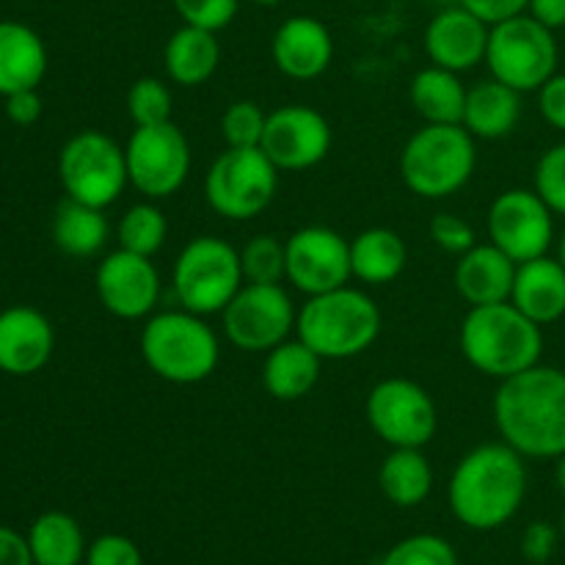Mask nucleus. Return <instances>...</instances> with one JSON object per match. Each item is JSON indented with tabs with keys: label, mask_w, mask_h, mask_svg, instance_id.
<instances>
[{
	"label": "nucleus",
	"mask_w": 565,
	"mask_h": 565,
	"mask_svg": "<svg viewBox=\"0 0 565 565\" xmlns=\"http://www.w3.org/2000/svg\"><path fill=\"white\" fill-rule=\"evenodd\" d=\"M491 408L502 441L524 458L565 452V370L535 364L500 381Z\"/></svg>",
	"instance_id": "f257e3e1"
},
{
	"label": "nucleus",
	"mask_w": 565,
	"mask_h": 565,
	"mask_svg": "<svg viewBox=\"0 0 565 565\" xmlns=\"http://www.w3.org/2000/svg\"><path fill=\"white\" fill-rule=\"evenodd\" d=\"M527 497V463L505 441H489L458 461L452 469L447 500L463 527L497 530L511 522Z\"/></svg>",
	"instance_id": "f03ea898"
},
{
	"label": "nucleus",
	"mask_w": 565,
	"mask_h": 565,
	"mask_svg": "<svg viewBox=\"0 0 565 565\" xmlns=\"http://www.w3.org/2000/svg\"><path fill=\"white\" fill-rule=\"evenodd\" d=\"M544 326L530 320L516 303L469 307L461 323V353L478 373L505 381L541 364Z\"/></svg>",
	"instance_id": "7ed1b4c3"
},
{
	"label": "nucleus",
	"mask_w": 565,
	"mask_h": 565,
	"mask_svg": "<svg viewBox=\"0 0 565 565\" xmlns=\"http://www.w3.org/2000/svg\"><path fill=\"white\" fill-rule=\"evenodd\" d=\"M381 309L367 292L345 285L337 290L309 296L298 309L296 334L320 359L342 362L362 356L375 345L381 334Z\"/></svg>",
	"instance_id": "20e7f679"
},
{
	"label": "nucleus",
	"mask_w": 565,
	"mask_h": 565,
	"mask_svg": "<svg viewBox=\"0 0 565 565\" xmlns=\"http://www.w3.org/2000/svg\"><path fill=\"white\" fill-rule=\"evenodd\" d=\"M141 359L158 379L177 386L202 384L218 370V334L188 309L149 315L141 329Z\"/></svg>",
	"instance_id": "39448f33"
},
{
	"label": "nucleus",
	"mask_w": 565,
	"mask_h": 565,
	"mask_svg": "<svg viewBox=\"0 0 565 565\" xmlns=\"http://www.w3.org/2000/svg\"><path fill=\"white\" fill-rule=\"evenodd\" d=\"M478 147L463 125H423L401 152V177L419 199H447L475 174Z\"/></svg>",
	"instance_id": "423d86ee"
},
{
	"label": "nucleus",
	"mask_w": 565,
	"mask_h": 565,
	"mask_svg": "<svg viewBox=\"0 0 565 565\" xmlns=\"http://www.w3.org/2000/svg\"><path fill=\"white\" fill-rule=\"evenodd\" d=\"M243 285L241 252L215 235L193 237L174 263L177 301L202 318L224 312Z\"/></svg>",
	"instance_id": "0eeeda50"
},
{
	"label": "nucleus",
	"mask_w": 565,
	"mask_h": 565,
	"mask_svg": "<svg viewBox=\"0 0 565 565\" xmlns=\"http://www.w3.org/2000/svg\"><path fill=\"white\" fill-rule=\"evenodd\" d=\"M281 171L263 147H226L204 174V199L226 221H252L270 207Z\"/></svg>",
	"instance_id": "6e6552de"
},
{
	"label": "nucleus",
	"mask_w": 565,
	"mask_h": 565,
	"mask_svg": "<svg viewBox=\"0 0 565 565\" xmlns=\"http://www.w3.org/2000/svg\"><path fill=\"white\" fill-rule=\"evenodd\" d=\"M557 58L561 50H557L555 31L541 25L527 11L491 25L486 64L491 77L516 88L519 94L539 92L557 72Z\"/></svg>",
	"instance_id": "1a4fd4ad"
},
{
	"label": "nucleus",
	"mask_w": 565,
	"mask_h": 565,
	"mask_svg": "<svg viewBox=\"0 0 565 565\" xmlns=\"http://www.w3.org/2000/svg\"><path fill=\"white\" fill-rule=\"evenodd\" d=\"M58 177L66 199L99 210L110 207L130 185L125 147L99 130L77 132L61 149Z\"/></svg>",
	"instance_id": "9d476101"
},
{
	"label": "nucleus",
	"mask_w": 565,
	"mask_h": 565,
	"mask_svg": "<svg viewBox=\"0 0 565 565\" xmlns=\"http://www.w3.org/2000/svg\"><path fill=\"white\" fill-rule=\"evenodd\" d=\"M125 154L130 185L149 202L174 196L191 174V143L174 121L136 127Z\"/></svg>",
	"instance_id": "9b49d317"
},
{
	"label": "nucleus",
	"mask_w": 565,
	"mask_h": 565,
	"mask_svg": "<svg viewBox=\"0 0 565 565\" xmlns=\"http://www.w3.org/2000/svg\"><path fill=\"white\" fill-rule=\"evenodd\" d=\"M364 414L384 445L425 447L439 430V408L412 379H384L370 390Z\"/></svg>",
	"instance_id": "f8f14e48"
},
{
	"label": "nucleus",
	"mask_w": 565,
	"mask_h": 565,
	"mask_svg": "<svg viewBox=\"0 0 565 565\" xmlns=\"http://www.w3.org/2000/svg\"><path fill=\"white\" fill-rule=\"evenodd\" d=\"M296 307L281 285H243L221 312L226 340L246 353H268L296 331Z\"/></svg>",
	"instance_id": "ddd939ff"
},
{
	"label": "nucleus",
	"mask_w": 565,
	"mask_h": 565,
	"mask_svg": "<svg viewBox=\"0 0 565 565\" xmlns=\"http://www.w3.org/2000/svg\"><path fill=\"white\" fill-rule=\"evenodd\" d=\"M489 237L516 265L544 257L555 241V213L535 188H511L491 202Z\"/></svg>",
	"instance_id": "4468645a"
},
{
	"label": "nucleus",
	"mask_w": 565,
	"mask_h": 565,
	"mask_svg": "<svg viewBox=\"0 0 565 565\" xmlns=\"http://www.w3.org/2000/svg\"><path fill=\"white\" fill-rule=\"evenodd\" d=\"M287 281L303 296L337 290L351 281V243L329 226H301L285 241Z\"/></svg>",
	"instance_id": "2eb2a0df"
},
{
	"label": "nucleus",
	"mask_w": 565,
	"mask_h": 565,
	"mask_svg": "<svg viewBox=\"0 0 565 565\" xmlns=\"http://www.w3.org/2000/svg\"><path fill=\"white\" fill-rule=\"evenodd\" d=\"M331 138V125L320 110L292 103L268 114L259 147L279 171H307L329 158Z\"/></svg>",
	"instance_id": "dca6fc26"
},
{
	"label": "nucleus",
	"mask_w": 565,
	"mask_h": 565,
	"mask_svg": "<svg viewBox=\"0 0 565 565\" xmlns=\"http://www.w3.org/2000/svg\"><path fill=\"white\" fill-rule=\"evenodd\" d=\"M97 298L119 320H147L160 298V274L152 257L116 248L99 263L94 276Z\"/></svg>",
	"instance_id": "f3484780"
},
{
	"label": "nucleus",
	"mask_w": 565,
	"mask_h": 565,
	"mask_svg": "<svg viewBox=\"0 0 565 565\" xmlns=\"http://www.w3.org/2000/svg\"><path fill=\"white\" fill-rule=\"evenodd\" d=\"M491 25L461 3L439 11L425 28V53L430 64L450 72H469L486 61Z\"/></svg>",
	"instance_id": "a211bd4d"
},
{
	"label": "nucleus",
	"mask_w": 565,
	"mask_h": 565,
	"mask_svg": "<svg viewBox=\"0 0 565 565\" xmlns=\"http://www.w3.org/2000/svg\"><path fill=\"white\" fill-rule=\"evenodd\" d=\"M270 58L276 70L292 81H315L323 75L334 58L331 31L315 17H290L281 22L270 42Z\"/></svg>",
	"instance_id": "6ab92c4d"
},
{
	"label": "nucleus",
	"mask_w": 565,
	"mask_h": 565,
	"mask_svg": "<svg viewBox=\"0 0 565 565\" xmlns=\"http://www.w3.org/2000/svg\"><path fill=\"white\" fill-rule=\"evenodd\" d=\"M55 334L39 309L11 307L0 312V370L9 375H33L50 362Z\"/></svg>",
	"instance_id": "aec40b11"
},
{
	"label": "nucleus",
	"mask_w": 565,
	"mask_h": 565,
	"mask_svg": "<svg viewBox=\"0 0 565 565\" xmlns=\"http://www.w3.org/2000/svg\"><path fill=\"white\" fill-rule=\"evenodd\" d=\"M516 268L519 265L505 252H500L494 243H486V246H472L458 257L452 281H456L458 296L469 307L502 303L511 301Z\"/></svg>",
	"instance_id": "412c9836"
},
{
	"label": "nucleus",
	"mask_w": 565,
	"mask_h": 565,
	"mask_svg": "<svg viewBox=\"0 0 565 565\" xmlns=\"http://www.w3.org/2000/svg\"><path fill=\"white\" fill-rule=\"evenodd\" d=\"M511 303L539 326L565 318V265L557 257H535L516 268Z\"/></svg>",
	"instance_id": "4be33fe9"
},
{
	"label": "nucleus",
	"mask_w": 565,
	"mask_h": 565,
	"mask_svg": "<svg viewBox=\"0 0 565 565\" xmlns=\"http://www.w3.org/2000/svg\"><path fill=\"white\" fill-rule=\"evenodd\" d=\"M47 72V50L42 36L22 22H0V94L36 88Z\"/></svg>",
	"instance_id": "5701e85b"
},
{
	"label": "nucleus",
	"mask_w": 565,
	"mask_h": 565,
	"mask_svg": "<svg viewBox=\"0 0 565 565\" xmlns=\"http://www.w3.org/2000/svg\"><path fill=\"white\" fill-rule=\"evenodd\" d=\"M522 119V94L497 77L475 83L467 92L461 125L483 141H497L516 130Z\"/></svg>",
	"instance_id": "b1692460"
},
{
	"label": "nucleus",
	"mask_w": 565,
	"mask_h": 565,
	"mask_svg": "<svg viewBox=\"0 0 565 565\" xmlns=\"http://www.w3.org/2000/svg\"><path fill=\"white\" fill-rule=\"evenodd\" d=\"M320 364L323 359L296 337L276 345L274 351L265 353L263 364V384L274 401L296 403L307 397L320 381Z\"/></svg>",
	"instance_id": "393cba45"
},
{
	"label": "nucleus",
	"mask_w": 565,
	"mask_h": 565,
	"mask_svg": "<svg viewBox=\"0 0 565 565\" xmlns=\"http://www.w3.org/2000/svg\"><path fill=\"white\" fill-rule=\"evenodd\" d=\"M221 64L218 33L196 25H182L169 36L163 47V66L169 81L193 88L207 83Z\"/></svg>",
	"instance_id": "a878e982"
},
{
	"label": "nucleus",
	"mask_w": 565,
	"mask_h": 565,
	"mask_svg": "<svg viewBox=\"0 0 565 565\" xmlns=\"http://www.w3.org/2000/svg\"><path fill=\"white\" fill-rule=\"evenodd\" d=\"M467 92L458 72L430 64L412 77L408 99L425 125H461L467 108Z\"/></svg>",
	"instance_id": "bb28decb"
},
{
	"label": "nucleus",
	"mask_w": 565,
	"mask_h": 565,
	"mask_svg": "<svg viewBox=\"0 0 565 565\" xmlns=\"http://www.w3.org/2000/svg\"><path fill=\"white\" fill-rule=\"evenodd\" d=\"M408 248L395 230L373 226L359 232L351 241V270L353 279L364 285H390L406 270Z\"/></svg>",
	"instance_id": "cd10ccee"
},
{
	"label": "nucleus",
	"mask_w": 565,
	"mask_h": 565,
	"mask_svg": "<svg viewBox=\"0 0 565 565\" xmlns=\"http://www.w3.org/2000/svg\"><path fill=\"white\" fill-rule=\"evenodd\" d=\"M379 486L397 508H417L434 491V467L423 447H392L379 469Z\"/></svg>",
	"instance_id": "c85d7f7f"
},
{
	"label": "nucleus",
	"mask_w": 565,
	"mask_h": 565,
	"mask_svg": "<svg viewBox=\"0 0 565 565\" xmlns=\"http://www.w3.org/2000/svg\"><path fill=\"white\" fill-rule=\"evenodd\" d=\"M110 235V224L105 213L92 204L66 199L58 204L53 218V241L64 254L75 259L94 257L105 248Z\"/></svg>",
	"instance_id": "c756f323"
},
{
	"label": "nucleus",
	"mask_w": 565,
	"mask_h": 565,
	"mask_svg": "<svg viewBox=\"0 0 565 565\" xmlns=\"http://www.w3.org/2000/svg\"><path fill=\"white\" fill-rule=\"evenodd\" d=\"M33 565H81L86 561V539L70 513L47 511L31 524L25 535Z\"/></svg>",
	"instance_id": "7c9ffc66"
},
{
	"label": "nucleus",
	"mask_w": 565,
	"mask_h": 565,
	"mask_svg": "<svg viewBox=\"0 0 565 565\" xmlns=\"http://www.w3.org/2000/svg\"><path fill=\"white\" fill-rule=\"evenodd\" d=\"M116 237H119V248H125V252L154 257L166 246L169 221H166L163 210L158 204L138 202L121 213Z\"/></svg>",
	"instance_id": "2f4dec72"
},
{
	"label": "nucleus",
	"mask_w": 565,
	"mask_h": 565,
	"mask_svg": "<svg viewBox=\"0 0 565 565\" xmlns=\"http://www.w3.org/2000/svg\"><path fill=\"white\" fill-rule=\"evenodd\" d=\"M246 285H281L287 279V248L279 237L257 235L241 248Z\"/></svg>",
	"instance_id": "473e14b6"
},
{
	"label": "nucleus",
	"mask_w": 565,
	"mask_h": 565,
	"mask_svg": "<svg viewBox=\"0 0 565 565\" xmlns=\"http://www.w3.org/2000/svg\"><path fill=\"white\" fill-rule=\"evenodd\" d=\"M171 110H174L171 88L160 77H138L127 92V114L136 127L171 121Z\"/></svg>",
	"instance_id": "72a5a7b5"
},
{
	"label": "nucleus",
	"mask_w": 565,
	"mask_h": 565,
	"mask_svg": "<svg viewBox=\"0 0 565 565\" xmlns=\"http://www.w3.org/2000/svg\"><path fill=\"white\" fill-rule=\"evenodd\" d=\"M265 125H268V114L254 99H235L221 116V136L226 147H259Z\"/></svg>",
	"instance_id": "f704fd0d"
},
{
	"label": "nucleus",
	"mask_w": 565,
	"mask_h": 565,
	"mask_svg": "<svg viewBox=\"0 0 565 565\" xmlns=\"http://www.w3.org/2000/svg\"><path fill=\"white\" fill-rule=\"evenodd\" d=\"M381 565H458V555L450 541L419 533L392 546Z\"/></svg>",
	"instance_id": "c9c22d12"
},
{
	"label": "nucleus",
	"mask_w": 565,
	"mask_h": 565,
	"mask_svg": "<svg viewBox=\"0 0 565 565\" xmlns=\"http://www.w3.org/2000/svg\"><path fill=\"white\" fill-rule=\"evenodd\" d=\"M535 193L555 215H565V141L541 154L535 166Z\"/></svg>",
	"instance_id": "e433bc0d"
},
{
	"label": "nucleus",
	"mask_w": 565,
	"mask_h": 565,
	"mask_svg": "<svg viewBox=\"0 0 565 565\" xmlns=\"http://www.w3.org/2000/svg\"><path fill=\"white\" fill-rule=\"evenodd\" d=\"M171 3L185 25H196L213 33L224 31L241 9V0H171Z\"/></svg>",
	"instance_id": "4c0bfd02"
},
{
	"label": "nucleus",
	"mask_w": 565,
	"mask_h": 565,
	"mask_svg": "<svg viewBox=\"0 0 565 565\" xmlns=\"http://www.w3.org/2000/svg\"><path fill=\"white\" fill-rule=\"evenodd\" d=\"M430 241H434L441 252L456 254V257H461L469 248L478 246V235H475L472 224L463 221L461 215L452 213L434 215V221H430Z\"/></svg>",
	"instance_id": "58836bf2"
},
{
	"label": "nucleus",
	"mask_w": 565,
	"mask_h": 565,
	"mask_svg": "<svg viewBox=\"0 0 565 565\" xmlns=\"http://www.w3.org/2000/svg\"><path fill=\"white\" fill-rule=\"evenodd\" d=\"M86 565H143V557L127 535L108 533L88 544Z\"/></svg>",
	"instance_id": "ea45409f"
},
{
	"label": "nucleus",
	"mask_w": 565,
	"mask_h": 565,
	"mask_svg": "<svg viewBox=\"0 0 565 565\" xmlns=\"http://www.w3.org/2000/svg\"><path fill=\"white\" fill-rule=\"evenodd\" d=\"M539 110L546 125L565 132V75L555 72L544 86L539 88Z\"/></svg>",
	"instance_id": "a19ab883"
},
{
	"label": "nucleus",
	"mask_w": 565,
	"mask_h": 565,
	"mask_svg": "<svg viewBox=\"0 0 565 565\" xmlns=\"http://www.w3.org/2000/svg\"><path fill=\"white\" fill-rule=\"evenodd\" d=\"M458 3L472 11L475 17H480L486 25H497V22H505L511 17L524 14L530 0H458Z\"/></svg>",
	"instance_id": "79ce46f5"
},
{
	"label": "nucleus",
	"mask_w": 565,
	"mask_h": 565,
	"mask_svg": "<svg viewBox=\"0 0 565 565\" xmlns=\"http://www.w3.org/2000/svg\"><path fill=\"white\" fill-rule=\"evenodd\" d=\"M6 114L14 125L31 127L36 125L39 116H42V97H39L36 88H22L6 97Z\"/></svg>",
	"instance_id": "37998d69"
},
{
	"label": "nucleus",
	"mask_w": 565,
	"mask_h": 565,
	"mask_svg": "<svg viewBox=\"0 0 565 565\" xmlns=\"http://www.w3.org/2000/svg\"><path fill=\"white\" fill-rule=\"evenodd\" d=\"M555 544H557V530L550 527L546 522H535V524H530L527 533H524L522 550L530 561L544 563L546 557L555 552Z\"/></svg>",
	"instance_id": "c03bdc74"
},
{
	"label": "nucleus",
	"mask_w": 565,
	"mask_h": 565,
	"mask_svg": "<svg viewBox=\"0 0 565 565\" xmlns=\"http://www.w3.org/2000/svg\"><path fill=\"white\" fill-rule=\"evenodd\" d=\"M0 565H33L25 535L0 524Z\"/></svg>",
	"instance_id": "a18cd8bd"
},
{
	"label": "nucleus",
	"mask_w": 565,
	"mask_h": 565,
	"mask_svg": "<svg viewBox=\"0 0 565 565\" xmlns=\"http://www.w3.org/2000/svg\"><path fill=\"white\" fill-rule=\"evenodd\" d=\"M527 14L550 31H557V28H565V0H530Z\"/></svg>",
	"instance_id": "49530a36"
},
{
	"label": "nucleus",
	"mask_w": 565,
	"mask_h": 565,
	"mask_svg": "<svg viewBox=\"0 0 565 565\" xmlns=\"http://www.w3.org/2000/svg\"><path fill=\"white\" fill-rule=\"evenodd\" d=\"M555 480H557V489L565 494V452L557 458V467H555Z\"/></svg>",
	"instance_id": "de8ad7c7"
},
{
	"label": "nucleus",
	"mask_w": 565,
	"mask_h": 565,
	"mask_svg": "<svg viewBox=\"0 0 565 565\" xmlns=\"http://www.w3.org/2000/svg\"><path fill=\"white\" fill-rule=\"evenodd\" d=\"M252 3L265 6V9H270V6H279V3H285V0H252Z\"/></svg>",
	"instance_id": "09e8293b"
},
{
	"label": "nucleus",
	"mask_w": 565,
	"mask_h": 565,
	"mask_svg": "<svg viewBox=\"0 0 565 565\" xmlns=\"http://www.w3.org/2000/svg\"><path fill=\"white\" fill-rule=\"evenodd\" d=\"M557 259H561V263L565 265V230H563V235H561V248H557Z\"/></svg>",
	"instance_id": "8fccbe9b"
},
{
	"label": "nucleus",
	"mask_w": 565,
	"mask_h": 565,
	"mask_svg": "<svg viewBox=\"0 0 565 565\" xmlns=\"http://www.w3.org/2000/svg\"><path fill=\"white\" fill-rule=\"evenodd\" d=\"M563 535H565V513H563Z\"/></svg>",
	"instance_id": "3c124183"
}]
</instances>
